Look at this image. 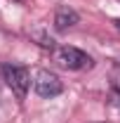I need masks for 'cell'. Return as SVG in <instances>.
I'll list each match as a JSON object with an SVG mask.
<instances>
[{"label": "cell", "mask_w": 120, "mask_h": 123, "mask_svg": "<svg viewBox=\"0 0 120 123\" xmlns=\"http://www.w3.org/2000/svg\"><path fill=\"white\" fill-rule=\"evenodd\" d=\"M0 71H2L5 83H7V85L12 88V92L16 95V99H26L28 88H31V74H28V69L21 66V64H2Z\"/></svg>", "instance_id": "cell-1"}, {"label": "cell", "mask_w": 120, "mask_h": 123, "mask_svg": "<svg viewBox=\"0 0 120 123\" xmlns=\"http://www.w3.org/2000/svg\"><path fill=\"white\" fill-rule=\"evenodd\" d=\"M54 59L59 62L64 69H71V71H80V69H90L92 64V57L87 52H82L80 47H73V45H61V47H54Z\"/></svg>", "instance_id": "cell-2"}, {"label": "cell", "mask_w": 120, "mask_h": 123, "mask_svg": "<svg viewBox=\"0 0 120 123\" xmlns=\"http://www.w3.org/2000/svg\"><path fill=\"white\" fill-rule=\"evenodd\" d=\"M33 90H35V95H40L43 99H52V97H57V95L64 92V83H61V78L54 71L40 69L35 74V78H33Z\"/></svg>", "instance_id": "cell-3"}, {"label": "cell", "mask_w": 120, "mask_h": 123, "mask_svg": "<svg viewBox=\"0 0 120 123\" xmlns=\"http://www.w3.org/2000/svg\"><path fill=\"white\" fill-rule=\"evenodd\" d=\"M78 21H80L78 12L71 10V7H66V5L54 12V29L57 31H66V29H71V26H75Z\"/></svg>", "instance_id": "cell-4"}, {"label": "cell", "mask_w": 120, "mask_h": 123, "mask_svg": "<svg viewBox=\"0 0 120 123\" xmlns=\"http://www.w3.org/2000/svg\"><path fill=\"white\" fill-rule=\"evenodd\" d=\"M33 38L38 40V45H40V47H45V50H54V47H57V45H54V40H52L47 33H43V31L33 33Z\"/></svg>", "instance_id": "cell-5"}, {"label": "cell", "mask_w": 120, "mask_h": 123, "mask_svg": "<svg viewBox=\"0 0 120 123\" xmlns=\"http://www.w3.org/2000/svg\"><path fill=\"white\" fill-rule=\"evenodd\" d=\"M111 90L120 92V64H113L111 69Z\"/></svg>", "instance_id": "cell-6"}, {"label": "cell", "mask_w": 120, "mask_h": 123, "mask_svg": "<svg viewBox=\"0 0 120 123\" xmlns=\"http://www.w3.org/2000/svg\"><path fill=\"white\" fill-rule=\"evenodd\" d=\"M115 29H118V31H120V19H115Z\"/></svg>", "instance_id": "cell-7"}, {"label": "cell", "mask_w": 120, "mask_h": 123, "mask_svg": "<svg viewBox=\"0 0 120 123\" xmlns=\"http://www.w3.org/2000/svg\"><path fill=\"white\" fill-rule=\"evenodd\" d=\"M97 123H106V121H97Z\"/></svg>", "instance_id": "cell-8"}, {"label": "cell", "mask_w": 120, "mask_h": 123, "mask_svg": "<svg viewBox=\"0 0 120 123\" xmlns=\"http://www.w3.org/2000/svg\"><path fill=\"white\" fill-rule=\"evenodd\" d=\"M16 2H24V0H16Z\"/></svg>", "instance_id": "cell-9"}]
</instances>
